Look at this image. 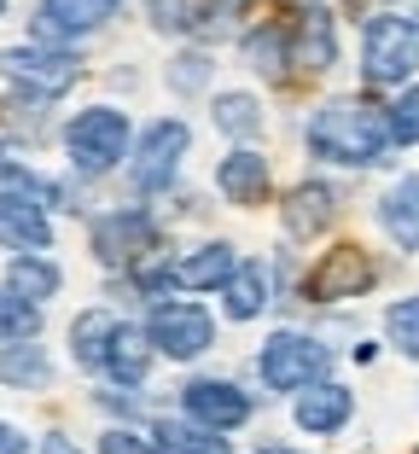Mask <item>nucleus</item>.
Masks as SVG:
<instances>
[{
	"label": "nucleus",
	"mask_w": 419,
	"mask_h": 454,
	"mask_svg": "<svg viewBox=\"0 0 419 454\" xmlns=\"http://www.w3.org/2000/svg\"><path fill=\"white\" fill-rule=\"evenodd\" d=\"M181 414L198 419V426H210V431H239L244 419L257 414V396L239 390L233 379L198 373V379H187V390H181Z\"/></svg>",
	"instance_id": "9b49d317"
},
{
	"label": "nucleus",
	"mask_w": 419,
	"mask_h": 454,
	"mask_svg": "<svg viewBox=\"0 0 419 454\" xmlns=\"http://www.w3.org/2000/svg\"><path fill=\"white\" fill-rule=\"evenodd\" d=\"M384 344L402 361H419V297H396L384 309Z\"/></svg>",
	"instance_id": "cd10ccee"
},
{
	"label": "nucleus",
	"mask_w": 419,
	"mask_h": 454,
	"mask_svg": "<svg viewBox=\"0 0 419 454\" xmlns=\"http://www.w3.org/2000/svg\"><path fill=\"white\" fill-rule=\"evenodd\" d=\"M0 18H6V0H0Z\"/></svg>",
	"instance_id": "4c0bfd02"
},
{
	"label": "nucleus",
	"mask_w": 419,
	"mask_h": 454,
	"mask_svg": "<svg viewBox=\"0 0 419 454\" xmlns=\"http://www.w3.org/2000/svg\"><path fill=\"white\" fill-rule=\"evenodd\" d=\"M268 187H274V169L257 146H233L228 158L216 163V192L233 210H257V204L268 199Z\"/></svg>",
	"instance_id": "dca6fc26"
},
{
	"label": "nucleus",
	"mask_w": 419,
	"mask_h": 454,
	"mask_svg": "<svg viewBox=\"0 0 419 454\" xmlns=\"http://www.w3.org/2000/svg\"><path fill=\"white\" fill-rule=\"evenodd\" d=\"M99 454H163V449H158V437H140V431H128V426H111L105 437H99Z\"/></svg>",
	"instance_id": "473e14b6"
},
{
	"label": "nucleus",
	"mask_w": 419,
	"mask_h": 454,
	"mask_svg": "<svg viewBox=\"0 0 419 454\" xmlns=\"http://www.w3.org/2000/svg\"><path fill=\"white\" fill-rule=\"evenodd\" d=\"M419 76V6H384L361 24V82L373 94H396Z\"/></svg>",
	"instance_id": "f03ea898"
},
{
	"label": "nucleus",
	"mask_w": 419,
	"mask_h": 454,
	"mask_svg": "<svg viewBox=\"0 0 419 454\" xmlns=\"http://www.w3.org/2000/svg\"><path fill=\"white\" fill-rule=\"evenodd\" d=\"M274 303V280H268V262L262 256H244L239 274L221 286V309H228V321H257L262 309Z\"/></svg>",
	"instance_id": "412c9836"
},
{
	"label": "nucleus",
	"mask_w": 419,
	"mask_h": 454,
	"mask_svg": "<svg viewBox=\"0 0 419 454\" xmlns=\"http://www.w3.org/2000/svg\"><path fill=\"white\" fill-rule=\"evenodd\" d=\"M58 140H65V163L76 181H105L135 158V122L117 106H81Z\"/></svg>",
	"instance_id": "7ed1b4c3"
},
{
	"label": "nucleus",
	"mask_w": 419,
	"mask_h": 454,
	"mask_svg": "<svg viewBox=\"0 0 419 454\" xmlns=\"http://www.w3.org/2000/svg\"><path fill=\"white\" fill-rule=\"evenodd\" d=\"M239 262L244 256L233 251L228 239H204L181 256V286H187V292H221V286L239 274Z\"/></svg>",
	"instance_id": "aec40b11"
},
{
	"label": "nucleus",
	"mask_w": 419,
	"mask_h": 454,
	"mask_svg": "<svg viewBox=\"0 0 419 454\" xmlns=\"http://www.w3.org/2000/svg\"><path fill=\"white\" fill-rule=\"evenodd\" d=\"M146 333L158 344V356L169 361H198L204 349L216 344V315L192 297H158L146 309Z\"/></svg>",
	"instance_id": "6e6552de"
},
{
	"label": "nucleus",
	"mask_w": 419,
	"mask_h": 454,
	"mask_svg": "<svg viewBox=\"0 0 419 454\" xmlns=\"http://www.w3.org/2000/svg\"><path fill=\"white\" fill-rule=\"evenodd\" d=\"M0 385L12 390H47L53 385V356L35 338H18V344H0Z\"/></svg>",
	"instance_id": "5701e85b"
},
{
	"label": "nucleus",
	"mask_w": 419,
	"mask_h": 454,
	"mask_svg": "<svg viewBox=\"0 0 419 454\" xmlns=\"http://www.w3.org/2000/svg\"><path fill=\"white\" fill-rule=\"evenodd\" d=\"M391 134H396V146H419V82L396 88V99H391Z\"/></svg>",
	"instance_id": "7c9ffc66"
},
{
	"label": "nucleus",
	"mask_w": 419,
	"mask_h": 454,
	"mask_svg": "<svg viewBox=\"0 0 419 454\" xmlns=\"http://www.w3.org/2000/svg\"><path fill=\"white\" fill-rule=\"evenodd\" d=\"M326 373H332V349L309 333H291V326L262 338V349H257V379L268 390H280V396H298V390H309Z\"/></svg>",
	"instance_id": "39448f33"
},
{
	"label": "nucleus",
	"mask_w": 419,
	"mask_h": 454,
	"mask_svg": "<svg viewBox=\"0 0 419 454\" xmlns=\"http://www.w3.org/2000/svg\"><path fill=\"white\" fill-rule=\"evenodd\" d=\"M344 215V192L332 181H298L280 204V227L285 239H321L326 227Z\"/></svg>",
	"instance_id": "ddd939ff"
},
{
	"label": "nucleus",
	"mask_w": 419,
	"mask_h": 454,
	"mask_svg": "<svg viewBox=\"0 0 419 454\" xmlns=\"http://www.w3.org/2000/svg\"><path fill=\"white\" fill-rule=\"evenodd\" d=\"M35 333H41V303L0 286V344H18V338H35Z\"/></svg>",
	"instance_id": "c85d7f7f"
},
{
	"label": "nucleus",
	"mask_w": 419,
	"mask_h": 454,
	"mask_svg": "<svg viewBox=\"0 0 419 454\" xmlns=\"http://www.w3.org/2000/svg\"><path fill=\"white\" fill-rule=\"evenodd\" d=\"M257 454H303V449H285V442H268V449H257Z\"/></svg>",
	"instance_id": "c9c22d12"
},
{
	"label": "nucleus",
	"mask_w": 419,
	"mask_h": 454,
	"mask_svg": "<svg viewBox=\"0 0 419 454\" xmlns=\"http://www.w3.org/2000/svg\"><path fill=\"white\" fill-rule=\"evenodd\" d=\"M0 454H18V437H12V426H0Z\"/></svg>",
	"instance_id": "f704fd0d"
},
{
	"label": "nucleus",
	"mask_w": 419,
	"mask_h": 454,
	"mask_svg": "<svg viewBox=\"0 0 419 454\" xmlns=\"http://www.w3.org/2000/svg\"><path fill=\"white\" fill-rule=\"evenodd\" d=\"M303 146H309V158L332 163V169H384L396 152L391 106H379L367 94L321 99L303 122Z\"/></svg>",
	"instance_id": "f257e3e1"
},
{
	"label": "nucleus",
	"mask_w": 419,
	"mask_h": 454,
	"mask_svg": "<svg viewBox=\"0 0 419 454\" xmlns=\"http://www.w3.org/2000/svg\"><path fill=\"white\" fill-rule=\"evenodd\" d=\"M239 59L244 70H257L262 82H285L291 76V24H251L239 29Z\"/></svg>",
	"instance_id": "f3484780"
},
{
	"label": "nucleus",
	"mask_w": 419,
	"mask_h": 454,
	"mask_svg": "<svg viewBox=\"0 0 419 454\" xmlns=\"http://www.w3.org/2000/svg\"><path fill=\"white\" fill-rule=\"evenodd\" d=\"M210 122H216V134L251 146V140L262 134V122H268V111H262L257 94H244V88H221V94L210 99Z\"/></svg>",
	"instance_id": "4be33fe9"
},
{
	"label": "nucleus",
	"mask_w": 419,
	"mask_h": 454,
	"mask_svg": "<svg viewBox=\"0 0 419 454\" xmlns=\"http://www.w3.org/2000/svg\"><path fill=\"white\" fill-rule=\"evenodd\" d=\"M41 454H81V449L65 437V431H47V437H41Z\"/></svg>",
	"instance_id": "72a5a7b5"
},
{
	"label": "nucleus",
	"mask_w": 419,
	"mask_h": 454,
	"mask_svg": "<svg viewBox=\"0 0 419 454\" xmlns=\"http://www.w3.org/2000/svg\"><path fill=\"white\" fill-rule=\"evenodd\" d=\"M117 333H122V321L111 309H81L76 321H70V361H76L81 373H105Z\"/></svg>",
	"instance_id": "a211bd4d"
},
{
	"label": "nucleus",
	"mask_w": 419,
	"mask_h": 454,
	"mask_svg": "<svg viewBox=\"0 0 419 454\" xmlns=\"http://www.w3.org/2000/svg\"><path fill=\"white\" fill-rule=\"evenodd\" d=\"M291 65L303 76H326L338 65V18L326 12L321 0L298 6V18H291Z\"/></svg>",
	"instance_id": "4468645a"
},
{
	"label": "nucleus",
	"mask_w": 419,
	"mask_h": 454,
	"mask_svg": "<svg viewBox=\"0 0 419 454\" xmlns=\"http://www.w3.org/2000/svg\"><path fill=\"white\" fill-rule=\"evenodd\" d=\"M0 187H47V181H41L35 175V163L24 158V146H12V140H0Z\"/></svg>",
	"instance_id": "2f4dec72"
},
{
	"label": "nucleus",
	"mask_w": 419,
	"mask_h": 454,
	"mask_svg": "<svg viewBox=\"0 0 419 454\" xmlns=\"http://www.w3.org/2000/svg\"><path fill=\"white\" fill-rule=\"evenodd\" d=\"M373 286H379V262L361 245H332L303 274V303H350V297H367Z\"/></svg>",
	"instance_id": "1a4fd4ad"
},
{
	"label": "nucleus",
	"mask_w": 419,
	"mask_h": 454,
	"mask_svg": "<svg viewBox=\"0 0 419 454\" xmlns=\"http://www.w3.org/2000/svg\"><path fill=\"white\" fill-rule=\"evenodd\" d=\"M158 239H163V227H158V215H151L146 204H117V210L94 215V227H88V245H94V256L105 268L146 262V256L158 251Z\"/></svg>",
	"instance_id": "0eeeda50"
},
{
	"label": "nucleus",
	"mask_w": 419,
	"mask_h": 454,
	"mask_svg": "<svg viewBox=\"0 0 419 454\" xmlns=\"http://www.w3.org/2000/svg\"><path fill=\"white\" fill-rule=\"evenodd\" d=\"M379 227L396 251H419V175H396L379 192Z\"/></svg>",
	"instance_id": "6ab92c4d"
},
{
	"label": "nucleus",
	"mask_w": 419,
	"mask_h": 454,
	"mask_svg": "<svg viewBox=\"0 0 419 454\" xmlns=\"http://www.w3.org/2000/svg\"><path fill=\"white\" fill-rule=\"evenodd\" d=\"M291 419H298V431H309V437H338L355 419V390L338 385V379H314L309 390H298Z\"/></svg>",
	"instance_id": "2eb2a0df"
},
{
	"label": "nucleus",
	"mask_w": 419,
	"mask_h": 454,
	"mask_svg": "<svg viewBox=\"0 0 419 454\" xmlns=\"http://www.w3.org/2000/svg\"><path fill=\"white\" fill-rule=\"evenodd\" d=\"M151 437H158L163 454H233L228 431H210V426H198V419H163Z\"/></svg>",
	"instance_id": "a878e982"
},
{
	"label": "nucleus",
	"mask_w": 419,
	"mask_h": 454,
	"mask_svg": "<svg viewBox=\"0 0 419 454\" xmlns=\"http://www.w3.org/2000/svg\"><path fill=\"white\" fill-rule=\"evenodd\" d=\"M0 76L12 82V94L29 99H65L70 88L81 82V59L76 47H53V41H18V47H0Z\"/></svg>",
	"instance_id": "20e7f679"
},
{
	"label": "nucleus",
	"mask_w": 419,
	"mask_h": 454,
	"mask_svg": "<svg viewBox=\"0 0 419 454\" xmlns=\"http://www.w3.org/2000/svg\"><path fill=\"white\" fill-rule=\"evenodd\" d=\"M53 245V215L35 187H0V251H47Z\"/></svg>",
	"instance_id": "f8f14e48"
},
{
	"label": "nucleus",
	"mask_w": 419,
	"mask_h": 454,
	"mask_svg": "<svg viewBox=\"0 0 419 454\" xmlns=\"http://www.w3.org/2000/svg\"><path fill=\"white\" fill-rule=\"evenodd\" d=\"M210 76H216V53H210L204 41H198V47H181V53L169 59V70H163L169 94H204Z\"/></svg>",
	"instance_id": "bb28decb"
},
{
	"label": "nucleus",
	"mask_w": 419,
	"mask_h": 454,
	"mask_svg": "<svg viewBox=\"0 0 419 454\" xmlns=\"http://www.w3.org/2000/svg\"><path fill=\"white\" fill-rule=\"evenodd\" d=\"M151 356H158L151 333H146V326H128V321H122L117 344H111V367H105V379H117L122 390L146 385V373H151Z\"/></svg>",
	"instance_id": "b1692460"
},
{
	"label": "nucleus",
	"mask_w": 419,
	"mask_h": 454,
	"mask_svg": "<svg viewBox=\"0 0 419 454\" xmlns=\"http://www.w3.org/2000/svg\"><path fill=\"white\" fill-rule=\"evenodd\" d=\"M384 6H407V0H384Z\"/></svg>",
	"instance_id": "e433bc0d"
},
{
	"label": "nucleus",
	"mask_w": 419,
	"mask_h": 454,
	"mask_svg": "<svg viewBox=\"0 0 419 454\" xmlns=\"http://www.w3.org/2000/svg\"><path fill=\"white\" fill-rule=\"evenodd\" d=\"M117 12H122V0H35L29 35L53 41V47H81V41H94Z\"/></svg>",
	"instance_id": "9d476101"
},
{
	"label": "nucleus",
	"mask_w": 419,
	"mask_h": 454,
	"mask_svg": "<svg viewBox=\"0 0 419 454\" xmlns=\"http://www.w3.org/2000/svg\"><path fill=\"white\" fill-rule=\"evenodd\" d=\"M146 12H151V29L158 35H198V12H204V0H146Z\"/></svg>",
	"instance_id": "c756f323"
},
{
	"label": "nucleus",
	"mask_w": 419,
	"mask_h": 454,
	"mask_svg": "<svg viewBox=\"0 0 419 454\" xmlns=\"http://www.w3.org/2000/svg\"><path fill=\"white\" fill-rule=\"evenodd\" d=\"M6 286H12L18 297H29V303H47V297H58V286H65V268L47 251H18L12 262H6Z\"/></svg>",
	"instance_id": "393cba45"
},
{
	"label": "nucleus",
	"mask_w": 419,
	"mask_h": 454,
	"mask_svg": "<svg viewBox=\"0 0 419 454\" xmlns=\"http://www.w3.org/2000/svg\"><path fill=\"white\" fill-rule=\"evenodd\" d=\"M187 146H192V129L181 117L146 122L140 140H135V158H128V187L135 192H169L181 163H187Z\"/></svg>",
	"instance_id": "423d86ee"
}]
</instances>
